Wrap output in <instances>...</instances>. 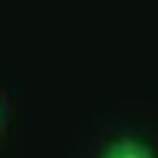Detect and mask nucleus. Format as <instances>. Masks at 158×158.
Instances as JSON below:
<instances>
[{
    "mask_svg": "<svg viewBox=\"0 0 158 158\" xmlns=\"http://www.w3.org/2000/svg\"><path fill=\"white\" fill-rule=\"evenodd\" d=\"M100 158H155V152L143 140H116L103 149Z\"/></svg>",
    "mask_w": 158,
    "mask_h": 158,
    "instance_id": "nucleus-1",
    "label": "nucleus"
},
{
    "mask_svg": "<svg viewBox=\"0 0 158 158\" xmlns=\"http://www.w3.org/2000/svg\"><path fill=\"white\" fill-rule=\"evenodd\" d=\"M0 116H3V106H0Z\"/></svg>",
    "mask_w": 158,
    "mask_h": 158,
    "instance_id": "nucleus-2",
    "label": "nucleus"
}]
</instances>
